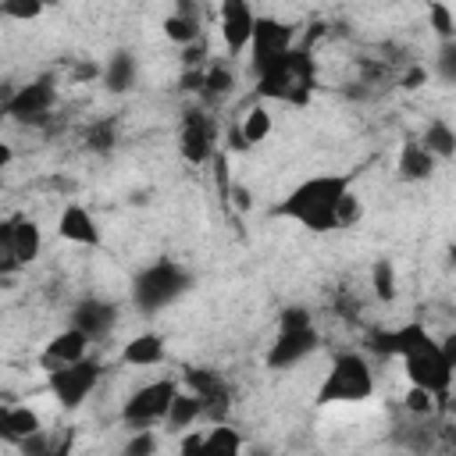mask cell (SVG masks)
<instances>
[{"instance_id": "obj_38", "label": "cell", "mask_w": 456, "mask_h": 456, "mask_svg": "<svg viewBox=\"0 0 456 456\" xmlns=\"http://www.w3.org/2000/svg\"><path fill=\"white\" fill-rule=\"evenodd\" d=\"M182 452H203V431H182V442H178Z\"/></svg>"}, {"instance_id": "obj_27", "label": "cell", "mask_w": 456, "mask_h": 456, "mask_svg": "<svg viewBox=\"0 0 456 456\" xmlns=\"http://www.w3.org/2000/svg\"><path fill=\"white\" fill-rule=\"evenodd\" d=\"M370 292H374V299H381V303H392V299H395L399 278H395V264H392L388 256H378V260L370 264Z\"/></svg>"}, {"instance_id": "obj_21", "label": "cell", "mask_w": 456, "mask_h": 456, "mask_svg": "<svg viewBox=\"0 0 456 456\" xmlns=\"http://www.w3.org/2000/svg\"><path fill=\"white\" fill-rule=\"evenodd\" d=\"M164 356H167V346H164V335H157V331L132 335L118 353V360L125 367H157V363H164Z\"/></svg>"}, {"instance_id": "obj_15", "label": "cell", "mask_w": 456, "mask_h": 456, "mask_svg": "<svg viewBox=\"0 0 456 456\" xmlns=\"http://www.w3.org/2000/svg\"><path fill=\"white\" fill-rule=\"evenodd\" d=\"M57 235H61L64 242H75V246H86V249H100V246H103V228H100V221L93 217L89 207H82V203H75V200L61 207V214H57Z\"/></svg>"}, {"instance_id": "obj_13", "label": "cell", "mask_w": 456, "mask_h": 456, "mask_svg": "<svg viewBox=\"0 0 456 456\" xmlns=\"http://www.w3.org/2000/svg\"><path fill=\"white\" fill-rule=\"evenodd\" d=\"M253 25H256V14H253V4L249 0H221V7H217V28H221V39H224L228 57H242L249 50Z\"/></svg>"}, {"instance_id": "obj_14", "label": "cell", "mask_w": 456, "mask_h": 456, "mask_svg": "<svg viewBox=\"0 0 456 456\" xmlns=\"http://www.w3.org/2000/svg\"><path fill=\"white\" fill-rule=\"evenodd\" d=\"M296 46V28L281 18H271V14H256V25H253V39H249V61L260 64V61H271L285 50Z\"/></svg>"}, {"instance_id": "obj_9", "label": "cell", "mask_w": 456, "mask_h": 456, "mask_svg": "<svg viewBox=\"0 0 456 456\" xmlns=\"http://www.w3.org/2000/svg\"><path fill=\"white\" fill-rule=\"evenodd\" d=\"M178 395V381L175 378H157V381H146L139 385L125 406H121V420L135 431V428H153V424H164L171 403Z\"/></svg>"}, {"instance_id": "obj_19", "label": "cell", "mask_w": 456, "mask_h": 456, "mask_svg": "<svg viewBox=\"0 0 456 456\" xmlns=\"http://www.w3.org/2000/svg\"><path fill=\"white\" fill-rule=\"evenodd\" d=\"M438 167V157L420 142V139H406L399 146V160H395V171L403 182H428Z\"/></svg>"}, {"instance_id": "obj_12", "label": "cell", "mask_w": 456, "mask_h": 456, "mask_svg": "<svg viewBox=\"0 0 456 456\" xmlns=\"http://www.w3.org/2000/svg\"><path fill=\"white\" fill-rule=\"evenodd\" d=\"M182 385L207 403V420L210 424L228 420V413H232V385L224 381V374H217L214 367H185Z\"/></svg>"}, {"instance_id": "obj_10", "label": "cell", "mask_w": 456, "mask_h": 456, "mask_svg": "<svg viewBox=\"0 0 456 456\" xmlns=\"http://www.w3.org/2000/svg\"><path fill=\"white\" fill-rule=\"evenodd\" d=\"M178 153L185 164L203 167L217 157V121L203 103L182 110V132H178Z\"/></svg>"}, {"instance_id": "obj_3", "label": "cell", "mask_w": 456, "mask_h": 456, "mask_svg": "<svg viewBox=\"0 0 456 456\" xmlns=\"http://www.w3.org/2000/svg\"><path fill=\"white\" fill-rule=\"evenodd\" d=\"M192 281L196 278L185 264H178L171 256H160V260H153V264H146L132 274L128 296H132V306L150 317V314H160L164 306L178 303L192 289Z\"/></svg>"}, {"instance_id": "obj_36", "label": "cell", "mask_w": 456, "mask_h": 456, "mask_svg": "<svg viewBox=\"0 0 456 456\" xmlns=\"http://www.w3.org/2000/svg\"><path fill=\"white\" fill-rule=\"evenodd\" d=\"M335 310H338L342 317H349V321H353V317H356V310H360V306H356V299L349 296V289H346V285H338V292H335Z\"/></svg>"}, {"instance_id": "obj_23", "label": "cell", "mask_w": 456, "mask_h": 456, "mask_svg": "<svg viewBox=\"0 0 456 456\" xmlns=\"http://www.w3.org/2000/svg\"><path fill=\"white\" fill-rule=\"evenodd\" d=\"M82 146H86L89 153H96V157L114 153V146H118V118H114V114H103V118L86 121V128H82Z\"/></svg>"}, {"instance_id": "obj_8", "label": "cell", "mask_w": 456, "mask_h": 456, "mask_svg": "<svg viewBox=\"0 0 456 456\" xmlns=\"http://www.w3.org/2000/svg\"><path fill=\"white\" fill-rule=\"evenodd\" d=\"M46 378H50V392H53L57 406L71 413V410H78L96 392V385L103 378V363L89 353V356H82L75 363H64V367L46 370Z\"/></svg>"}, {"instance_id": "obj_41", "label": "cell", "mask_w": 456, "mask_h": 456, "mask_svg": "<svg viewBox=\"0 0 456 456\" xmlns=\"http://www.w3.org/2000/svg\"><path fill=\"white\" fill-rule=\"evenodd\" d=\"M11 160H14V150L4 142V146H0V171H4V167H11Z\"/></svg>"}, {"instance_id": "obj_1", "label": "cell", "mask_w": 456, "mask_h": 456, "mask_svg": "<svg viewBox=\"0 0 456 456\" xmlns=\"http://www.w3.org/2000/svg\"><path fill=\"white\" fill-rule=\"evenodd\" d=\"M349 192H353V175H335V171L310 175V178L296 182V185L271 207V214H274V217H285V221H296L299 228H306V232H314V235L338 232V228H342V210H346Z\"/></svg>"}, {"instance_id": "obj_28", "label": "cell", "mask_w": 456, "mask_h": 456, "mask_svg": "<svg viewBox=\"0 0 456 456\" xmlns=\"http://www.w3.org/2000/svg\"><path fill=\"white\" fill-rule=\"evenodd\" d=\"M203 452L235 456V452H242V435H239L228 420H221V424H214L210 431H203Z\"/></svg>"}, {"instance_id": "obj_34", "label": "cell", "mask_w": 456, "mask_h": 456, "mask_svg": "<svg viewBox=\"0 0 456 456\" xmlns=\"http://www.w3.org/2000/svg\"><path fill=\"white\" fill-rule=\"evenodd\" d=\"M125 452H128V456H150V452H157L153 431H150V428H135L132 438L125 442Z\"/></svg>"}, {"instance_id": "obj_31", "label": "cell", "mask_w": 456, "mask_h": 456, "mask_svg": "<svg viewBox=\"0 0 456 456\" xmlns=\"http://www.w3.org/2000/svg\"><path fill=\"white\" fill-rule=\"evenodd\" d=\"M403 410L410 413V417H431L435 410H442V403L428 392V388H420V385H413L410 392H406V399H403Z\"/></svg>"}, {"instance_id": "obj_11", "label": "cell", "mask_w": 456, "mask_h": 456, "mask_svg": "<svg viewBox=\"0 0 456 456\" xmlns=\"http://www.w3.org/2000/svg\"><path fill=\"white\" fill-rule=\"evenodd\" d=\"M317 346H321L317 324H278V331H274V338L267 346L264 363L271 370H289V367L303 363Z\"/></svg>"}, {"instance_id": "obj_20", "label": "cell", "mask_w": 456, "mask_h": 456, "mask_svg": "<svg viewBox=\"0 0 456 456\" xmlns=\"http://www.w3.org/2000/svg\"><path fill=\"white\" fill-rule=\"evenodd\" d=\"M135 78H139V61H135V53H132V50H110L107 61H103V75H100L103 89L114 93V96H121V93H128V89L135 86Z\"/></svg>"}, {"instance_id": "obj_7", "label": "cell", "mask_w": 456, "mask_h": 456, "mask_svg": "<svg viewBox=\"0 0 456 456\" xmlns=\"http://www.w3.org/2000/svg\"><path fill=\"white\" fill-rule=\"evenodd\" d=\"M43 253V228L28 214H7L0 221V274L11 278Z\"/></svg>"}, {"instance_id": "obj_5", "label": "cell", "mask_w": 456, "mask_h": 456, "mask_svg": "<svg viewBox=\"0 0 456 456\" xmlns=\"http://www.w3.org/2000/svg\"><path fill=\"white\" fill-rule=\"evenodd\" d=\"M399 360H403V374L410 378V385L428 388L442 406H449V392H452L456 367L445 360L442 342H438L431 331H424V335H420Z\"/></svg>"}, {"instance_id": "obj_37", "label": "cell", "mask_w": 456, "mask_h": 456, "mask_svg": "<svg viewBox=\"0 0 456 456\" xmlns=\"http://www.w3.org/2000/svg\"><path fill=\"white\" fill-rule=\"evenodd\" d=\"M203 78H207V68H185V75H182V89L200 96V89H203Z\"/></svg>"}, {"instance_id": "obj_2", "label": "cell", "mask_w": 456, "mask_h": 456, "mask_svg": "<svg viewBox=\"0 0 456 456\" xmlns=\"http://www.w3.org/2000/svg\"><path fill=\"white\" fill-rule=\"evenodd\" d=\"M256 93L264 100H281L289 107H306L314 89H317V64L310 57V46L296 43L292 50L253 64Z\"/></svg>"}, {"instance_id": "obj_25", "label": "cell", "mask_w": 456, "mask_h": 456, "mask_svg": "<svg viewBox=\"0 0 456 456\" xmlns=\"http://www.w3.org/2000/svg\"><path fill=\"white\" fill-rule=\"evenodd\" d=\"M232 89H235V71H232L224 61L207 64V78H203V89H200V103H217V100H224Z\"/></svg>"}, {"instance_id": "obj_42", "label": "cell", "mask_w": 456, "mask_h": 456, "mask_svg": "<svg viewBox=\"0 0 456 456\" xmlns=\"http://www.w3.org/2000/svg\"><path fill=\"white\" fill-rule=\"evenodd\" d=\"M445 410H449V413H452V417H456V388H452V392H449V406H445Z\"/></svg>"}, {"instance_id": "obj_26", "label": "cell", "mask_w": 456, "mask_h": 456, "mask_svg": "<svg viewBox=\"0 0 456 456\" xmlns=\"http://www.w3.org/2000/svg\"><path fill=\"white\" fill-rule=\"evenodd\" d=\"M160 28H164V36H167L171 43H178V46H189V43L203 39V36H200V14H189V11L167 14V18L160 21Z\"/></svg>"}, {"instance_id": "obj_39", "label": "cell", "mask_w": 456, "mask_h": 456, "mask_svg": "<svg viewBox=\"0 0 456 456\" xmlns=\"http://www.w3.org/2000/svg\"><path fill=\"white\" fill-rule=\"evenodd\" d=\"M438 342H442V353H445V360H449V363L456 367V331H449V335H442Z\"/></svg>"}, {"instance_id": "obj_43", "label": "cell", "mask_w": 456, "mask_h": 456, "mask_svg": "<svg viewBox=\"0 0 456 456\" xmlns=\"http://www.w3.org/2000/svg\"><path fill=\"white\" fill-rule=\"evenodd\" d=\"M43 4H46V7H57V4H61V0H43Z\"/></svg>"}, {"instance_id": "obj_17", "label": "cell", "mask_w": 456, "mask_h": 456, "mask_svg": "<svg viewBox=\"0 0 456 456\" xmlns=\"http://www.w3.org/2000/svg\"><path fill=\"white\" fill-rule=\"evenodd\" d=\"M89 346H93V338L82 331V328H75V324H68V328H61L46 346H43V353H39V363H43V370H53V367H64V363H75V360H82V356H89Z\"/></svg>"}, {"instance_id": "obj_29", "label": "cell", "mask_w": 456, "mask_h": 456, "mask_svg": "<svg viewBox=\"0 0 456 456\" xmlns=\"http://www.w3.org/2000/svg\"><path fill=\"white\" fill-rule=\"evenodd\" d=\"M239 128H242V139H246L249 146H256V142H264V139L271 135L274 118H271V110H267V107H249V110L242 114Z\"/></svg>"}, {"instance_id": "obj_33", "label": "cell", "mask_w": 456, "mask_h": 456, "mask_svg": "<svg viewBox=\"0 0 456 456\" xmlns=\"http://www.w3.org/2000/svg\"><path fill=\"white\" fill-rule=\"evenodd\" d=\"M435 71H438V78H445V82H456V39H449V43H442V46H438V57H435Z\"/></svg>"}, {"instance_id": "obj_32", "label": "cell", "mask_w": 456, "mask_h": 456, "mask_svg": "<svg viewBox=\"0 0 456 456\" xmlns=\"http://www.w3.org/2000/svg\"><path fill=\"white\" fill-rule=\"evenodd\" d=\"M46 11L43 0H0V14L7 21H36Z\"/></svg>"}, {"instance_id": "obj_30", "label": "cell", "mask_w": 456, "mask_h": 456, "mask_svg": "<svg viewBox=\"0 0 456 456\" xmlns=\"http://www.w3.org/2000/svg\"><path fill=\"white\" fill-rule=\"evenodd\" d=\"M428 25L435 28V36H438L442 43L456 39V18H452V11H449L442 0H431V4H428Z\"/></svg>"}, {"instance_id": "obj_24", "label": "cell", "mask_w": 456, "mask_h": 456, "mask_svg": "<svg viewBox=\"0 0 456 456\" xmlns=\"http://www.w3.org/2000/svg\"><path fill=\"white\" fill-rule=\"evenodd\" d=\"M420 142L438 157V160H452L456 157V128L445 118H431L420 132Z\"/></svg>"}, {"instance_id": "obj_4", "label": "cell", "mask_w": 456, "mask_h": 456, "mask_svg": "<svg viewBox=\"0 0 456 456\" xmlns=\"http://www.w3.org/2000/svg\"><path fill=\"white\" fill-rule=\"evenodd\" d=\"M378 388L370 360L363 353H335L331 367L324 370V381L317 385V406H335V403H363Z\"/></svg>"}, {"instance_id": "obj_40", "label": "cell", "mask_w": 456, "mask_h": 456, "mask_svg": "<svg viewBox=\"0 0 456 456\" xmlns=\"http://www.w3.org/2000/svg\"><path fill=\"white\" fill-rule=\"evenodd\" d=\"M442 442H445V445H449V449L456 452V424H449V428H442Z\"/></svg>"}, {"instance_id": "obj_35", "label": "cell", "mask_w": 456, "mask_h": 456, "mask_svg": "<svg viewBox=\"0 0 456 456\" xmlns=\"http://www.w3.org/2000/svg\"><path fill=\"white\" fill-rule=\"evenodd\" d=\"M424 82H428V68H420V64H413V68H406V71L399 75V89H406V93L420 89Z\"/></svg>"}, {"instance_id": "obj_18", "label": "cell", "mask_w": 456, "mask_h": 456, "mask_svg": "<svg viewBox=\"0 0 456 456\" xmlns=\"http://www.w3.org/2000/svg\"><path fill=\"white\" fill-rule=\"evenodd\" d=\"M36 431H43V420H39V413L32 410V406H25V403H4L0 406V438L4 442H11V445H21L28 435H36Z\"/></svg>"}, {"instance_id": "obj_22", "label": "cell", "mask_w": 456, "mask_h": 456, "mask_svg": "<svg viewBox=\"0 0 456 456\" xmlns=\"http://www.w3.org/2000/svg\"><path fill=\"white\" fill-rule=\"evenodd\" d=\"M200 420H207V403L196 395V392H182L178 388V395H175V403H171V410H167V417H164V428L167 431H175V435H182V431H189L192 424H200Z\"/></svg>"}, {"instance_id": "obj_16", "label": "cell", "mask_w": 456, "mask_h": 456, "mask_svg": "<svg viewBox=\"0 0 456 456\" xmlns=\"http://www.w3.org/2000/svg\"><path fill=\"white\" fill-rule=\"evenodd\" d=\"M68 324L82 328V331H86L93 342H100V338H107V335L114 331V324H118V306H114L110 299L86 296V299H78V303L71 306Z\"/></svg>"}, {"instance_id": "obj_6", "label": "cell", "mask_w": 456, "mask_h": 456, "mask_svg": "<svg viewBox=\"0 0 456 456\" xmlns=\"http://www.w3.org/2000/svg\"><path fill=\"white\" fill-rule=\"evenodd\" d=\"M53 107H57V78L53 75H36L32 82H25L4 96V114L25 128H50Z\"/></svg>"}]
</instances>
